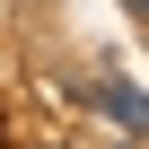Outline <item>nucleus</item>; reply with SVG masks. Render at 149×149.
I'll return each mask as SVG.
<instances>
[{
    "mask_svg": "<svg viewBox=\"0 0 149 149\" xmlns=\"http://www.w3.org/2000/svg\"><path fill=\"white\" fill-rule=\"evenodd\" d=\"M97 105H105V114H123L132 132H149V97H132V88H97Z\"/></svg>",
    "mask_w": 149,
    "mask_h": 149,
    "instance_id": "1",
    "label": "nucleus"
},
{
    "mask_svg": "<svg viewBox=\"0 0 149 149\" xmlns=\"http://www.w3.org/2000/svg\"><path fill=\"white\" fill-rule=\"evenodd\" d=\"M132 9H140V18H149V0H132Z\"/></svg>",
    "mask_w": 149,
    "mask_h": 149,
    "instance_id": "2",
    "label": "nucleus"
}]
</instances>
